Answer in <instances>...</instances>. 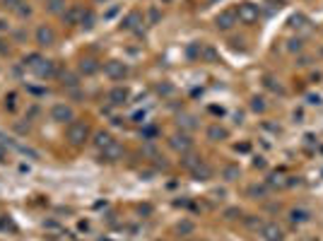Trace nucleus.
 <instances>
[{
    "label": "nucleus",
    "mask_w": 323,
    "mask_h": 241,
    "mask_svg": "<svg viewBox=\"0 0 323 241\" xmlns=\"http://www.w3.org/2000/svg\"><path fill=\"white\" fill-rule=\"evenodd\" d=\"M87 138H90V126H87V123H82V120L68 123V142H70V145L80 148V145L87 142Z\"/></svg>",
    "instance_id": "nucleus-1"
},
{
    "label": "nucleus",
    "mask_w": 323,
    "mask_h": 241,
    "mask_svg": "<svg viewBox=\"0 0 323 241\" xmlns=\"http://www.w3.org/2000/svg\"><path fill=\"white\" fill-rule=\"evenodd\" d=\"M236 17H239V22H244V24H256L258 17H260V10H258V5H254V2H242L239 10H236Z\"/></svg>",
    "instance_id": "nucleus-2"
},
{
    "label": "nucleus",
    "mask_w": 323,
    "mask_h": 241,
    "mask_svg": "<svg viewBox=\"0 0 323 241\" xmlns=\"http://www.w3.org/2000/svg\"><path fill=\"white\" fill-rule=\"evenodd\" d=\"M51 120H56V123H72L75 120V111H72L70 104H56L51 108Z\"/></svg>",
    "instance_id": "nucleus-3"
},
{
    "label": "nucleus",
    "mask_w": 323,
    "mask_h": 241,
    "mask_svg": "<svg viewBox=\"0 0 323 241\" xmlns=\"http://www.w3.org/2000/svg\"><path fill=\"white\" fill-rule=\"evenodd\" d=\"M260 239L263 241H284V232L278 222H266L260 227Z\"/></svg>",
    "instance_id": "nucleus-4"
},
{
    "label": "nucleus",
    "mask_w": 323,
    "mask_h": 241,
    "mask_svg": "<svg viewBox=\"0 0 323 241\" xmlns=\"http://www.w3.org/2000/svg\"><path fill=\"white\" fill-rule=\"evenodd\" d=\"M104 75H106L108 80H123L128 75V66L121 63V60H108L106 66H104Z\"/></svg>",
    "instance_id": "nucleus-5"
},
{
    "label": "nucleus",
    "mask_w": 323,
    "mask_h": 241,
    "mask_svg": "<svg viewBox=\"0 0 323 241\" xmlns=\"http://www.w3.org/2000/svg\"><path fill=\"white\" fill-rule=\"evenodd\" d=\"M169 145L176 150V152H181V154H186L193 150V140H190L188 133H176L169 138Z\"/></svg>",
    "instance_id": "nucleus-6"
},
{
    "label": "nucleus",
    "mask_w": 323,
    "mask_h": 241,
    "mask_svg": "<svg viewBox=\"0 0 323 241\" xmlns=\"http://www.w3.org/2000/svg\"><path fill=\"white\" fill-rule=\"evenodd\" d=\"M34 36H36V44H39L41 48L54 46V44H56V32L48 27V24H41V27L36 29V34H34Z\"/></svg>",
    "instance_id": "nucleus-7"
},
{
    "label": "nucleus",
    "mask_w": 323,
    "mask_h": 241,
    "mask_svg": "<svg viewBox=\"0 0 323 241\" xmlns=\"http://www.w3.org/2000/svg\"><path fill=\"white\" fill-rule=\"evenodd\" d=\"M236 12H232V10H224V12H220L217 14V20H215V24H217V29H222V32H229V29L236 24Z\"/></svg>",
    "instance_id": "nucleus-8"
},
{
    "label": "nucleus",
    "mask_w": 323,
    "mask_h": 241,
    "mask_svg": "<svg viewBox=\"0 0 323 241\" xmlns=\"http://www.w3.org/2000/svg\"><path fill=\"white\" fill-rule=\"evenodd\" d=\"M32 70H34L39 78H54L56 75V66L51 60H46V58H39V60L32 66Z\"/></svg>",
    "instance_id": "nucleus-9"
},
{
    "label": "nucleus",
    "mask_w": 323,
    "mask_h": 241,
    "mask_svg": "<svg viewBox=\"0 0 323 241\" xmlns=\"http://www.w3.org/2000/svg\"><path fill=\"white\" fill-rule=\"evenodd\" d=\"M128 96H130V92H128L126 87H114V90L108 92V102H111L114 106H123V104L128 102Z\"/></svg>",
    "instance_id": "nucleus-10"
},
{
    "label": "nucleus",
    "mask_w": 323,
    "mask_h": 241,
    "mask_svg": "<svg viewBox=\"0 0 323 241\" xmlns=\"http://www.w3.org/2000/svg\"><path fill=\"white\" fill-rule=\"evenodd\" d=\"M190 176H193L196 181H210V178H212V166L205 164V162H200L196 169H190Z\"/></svg>",
    "instance_id": "nucleus-11"
},
{
    "label": "nucleus",
    "mask_w": 323,
    "mask_h": 241,
    "mask_svg": "<svg viewBox=\"0 0 323 241\" xmlns=\"http://www.w3.org/2000/svg\"><path fill=\"white\" fill-rule=\"evenodd\" d=\"M121 154H123V148L114 140L108 148L102 150V160H106V162H116V160H121Z\"/></svg>",
    "instance_id": "nucleus-12"
},
{
    "label": "nucleus",
    "mask_w": 323,
    "mask_h": 241,
    "mask_svg": "<svg viewBox=\"0 0 323 241\" xmlns=\"http://www.w3.org/2000/svg\"><path fill=\"white\" fill-rule=\"evenodd\" d=\"M80 17H82V8H78V5H70L66 12H63V22L66 24H80Z\"/></svg>",
    "instance_id": "nucleus-13"
},
{
    "label": "nucleus",
    "mask_w": 323,
    "mask_h": 241,
    "mask_svg": "<svg viewBox=\"0 0 323 241\" xmlns=\"http://www.w3.org/2000/svg\"><path fill=\"white\" fill-rule=\"evenodd\" d=\"M80 72L82 75H96L99 72V60H94V58H82L80 60Z\"/></svg>",
    "instance_id": "nucleus-14"
},
{
    "label": "nucleus",
    "mask_w": 323,
    "mask_h": 241,
    "mask_svg": "<svg viewBox=\"0 0 323 241\" xmlns=\"http://www.w3.org/2000/svg\"><path fill=\"white\" fill-rule=\"evenodd\" d=\"M229 133H227V128H222V126H210L208 128V140H212V142H222V140H227Z\"/></svg>",
    "instance_id": "nucleus-15"
},
{
    "label": "nucleus",
    "mask_w": 323,
    "mask_h": 241,
    "mask_svg": "<svg viewBox=\"0 0 323 241\" xmlns=\"http://www.w3.org/2000/svg\"><path fill=\"white\" fill-rule=\"evenodd\" d=\"M142 24V17L140 12H128V17L123 20V29H128V32H138Z\"/></svg>",
    "instance_id": "nucleus-16"
},
{
    "label": "nucleus",
    "mask_w": 323,
    "mask_h": 241,
    "mask_svg": "<svg viewBox=\"0 0 323 241\" xmlns=\"http://www.w3.org/2000/svg\"><path fill=\"white\" fill-rule=\"evenodd\" d=\"M111 142H114V138H111L108 133H96L94 135V148L99 150V152H102L104 148H108Z\"/></svg>",
    "instance_id": "nucleus-17"
},
{
    "label": "nucleus",
    "mask_w": 323,
    "mask_h": 241,
    "mask_svg": "<svg viewBox=\"0 0 323 241\" xmlns=\"http://www.w3.org/2000/svg\"><path fill=\"white\" fill-rule=\"evenodd\" d=\"M46 10L54 14H63L66 12V0H46Z\"/></svg>",
    "instance_id": "nucleus-18"
},
{
    "label": "nucleus",
    "mask_w": 323,
    "mask_h": 241,
    "mask_svg": "<svg viewBox=\"0 0 323 241\" xmlns=\"http://www.w3.org/2000/svg\"><path fill=\"white\" fill-rule=\"evenodd\" d=\"M178 128H184V130H196V128H198V123H196L193 116L184 114V116H178Z\"/></svg>",
    "instance_id": "nucleus-19"
},
{
    "label": "nucleus",
    "mask_w": 323,
    "mask_h": 241,
    "mask_svg": "<svg viewBox=\"0 0 323 241\" xmlns=\"http://www.w3.org/2000/svg\"><path fill=\"white\" fill-rule=\"evenodd\" d=\"M200 157H198V154H190V152H186V154H184V160H181V164H184V166H186V169H196V166H198V164H200Z\"/></svg>",
    "instance_id": "nucleus-20"
},
{
    "label": "nucleus",
    "mask_w": 323,
    "mask_h": 241,
    "mask_svg": "<svg viewBox=\"0 0 323 241\" xmlns=\"http://www.w3.org/2000/svg\"><path fill=\"white\" fill-rule=\"evenodd\" d=\"M239 174H242V172H239V166H234V164H229V166L222 169V178H224V181H236Z\"/></svg>",
    "instance_id": "nucleus-21"
},
{
    "label": "nucleus",
    "mask_w": 323,
    "mask_h": 241,
    "mask_svg": "<svg viewBox=\"0 0 323 241\" xmlns=\"http://www.w3.org/2000/svg\"><path fill=\"white\" fill-rule=\"evenodd\" d=\"M94 22H96V14L92 12V10H82V17H80V24L84 29H90V27H94Z\"/></svg>",
    "instance_id": "nucleus-22"
},
{
    "label": "nucleus",
    "mask_w": 323,
    "mask_h": 241,
    "mask_svg": "<svg viewBox=\"0 0 323 241\" xmlns=\"http://www.w3.org/2000/svg\"><path fill=\"white\" fill-rule=\"evenodd\" d=\"M290 220H292L294 224H304V222H309V212H306V210H292V212H290Z\"/></svg>",
    "instance_id": "nucleus-23"
},
{
    "label": "nucleus",
    "mask_w": 323,
    "mask_h": 241,
    "mask_svg": "<svg viewBox=\"0 0 323 241\" xmlns=\"http://www.w3.org/2000/svg\"><path fill=\"white\" fill-rule=\"evenodd\" d=\"M266 87H268L270 92H275V94H284V87L280 84V80H275V78H266Z\"/></svg>",
    "instance_id": "nucleus-24"
},
{
    "label": "nucleus",
    "mask_w": 323,
    "mask_h": 241,
    "mask_svg": "<svg viewBox=\"0 0 323 241\" xmlns=\"http://www.w3.org/2000/svg\"><path fill=\"white\" fill-rule=\"evenodd\" d=\"M60 80H63V84H66L68 90H75L78 87V75H72V72H63Z\"/></svg>",
    "instance_id": "nucleus-25"
},
{
    "label": "nucleus",
    "mask_w": 323,
    "mask_h": 241,
    "mask_svg": "<svg viewBox=\"0 0 323 241\" xmlns=\"http://www.w3.org/2000/svg\"><path fill=\"white\" fill-rule=\"evenodd\" d=\"M248 196H251V198H266V196H268V188L266 186H248Z\"/></svg>",
    "instance_id": "nucleus-26"
},
{
    "label": "nucleus",
    "mask_w": 323,
    "mask_h": 241,
    "mask_svg": "<svg viewBox=\"0 0 323 241\" xmlns=\"http://www.w3.org/2000/svg\"><path fill=\"white\" fill-rule=\"evenodd\" d=\"M251 108H254L256 114H263V111H266V99H263V96H254V99H251Z\"/></svg>",
    "instance_id": "nucleus-27"
},
{
    "label": "nucleus",
    "mask_w": 323,
    "mask_h": 241,
    "mask_svg": "<svg viewBox=\"0 0 323 241\" xmlns=\"http://www.w3.org/2000/svg\"><path fill=\"white\" fill-rule=\"evenodd\" d=\"M304 48V41L302 39H290L287 41V51H292V54H299Z\"/></svg>",
    "instance_id": "nucleus-28"
},
{
    "label": "nucleus",
    "mask_w": 323,
    "mask_h": 241,
    "mask_svg": "<svg viewBox=\"0 0 323 241\" xmlns=\"http://www.w3.org/2000/svg\"><path fill=\"white\" fill-rule=\"evenodd\" d=\"M268 184H270L272 188H284V186H287V181H284L282 176H278V174H272V176H270V178H268Z\"/></svg>",
    "instance_id": "nucleus-29"
},
{
    "label": "nucleus",
    "mask_w": 323,
    "mask_h": 241,
    "mask_svg": "<svg viewBox=\"0 0 323 241\" xmlns=\"http://www.w3.org/2000/svg\"><path fill=\"white\" fill-rule=\"evenodd\" d=\"M172 90H174L172 84H160V87H157V92L160 94H172Z\"/></svg>",
    "instance_id": "nucleus-30"
},
{
    "label": "nucleus",
    "mask_w": 323,
    "mask_h": 241,
    "mask_svg": "<svg viewBox=\"0 0 323 241\" xmlns=\"http://www.w3.org/2000/svg\"><path fill=\"white\" fill-rule=\"evenodd\" d=\"M304 22H306V20H304L302 14H299V17H292V27H304Z\"/></svg>",
    "instance_id": "nucleus-31"
},
{
    "label": "nucleus",
    "mask_w": 323,
    "mask_h": 241,
    "mask_svg": "<svg viewBox=\"0 0 323 241\" xmlns=\"http://www.w3.org/2000/svg\"><path fill=\"white\" fill-rule=\"evenodd\" d=\"M190 229H193V224H190V222H184V224H178V232H181V234H188Z\"/></svg>",
    "instance_id": "nucleus-32"
},
{
    "label": "nucleus",
    "mask_w": 323,
    "mask_h": 241,
    "mask_svg": "<svg viewBox=\"0 0 323 241\" xmlns=\"http://www.w3.org/2000/svg\"><path fill=\"white\" fill-rule=\"evenodd\" d=\"M236 214H242V212H239V210H227V217H229V220H234Z\"/></svg>",
    "instance_id": "nucleus-33"
},
{
    "label": "nucleus",
    "mask_w": 323,
    "mask_h": 241,
    "mask_svg": "<svg viewBox=\"0 0 323 241\" xmlns=\"http://www.w3.org/2000/svg\"><path fill=\"white\" fill-rule=\"evenodd\" d=\"M5 2H8L10 8H17V5H20V0H5Z\"/></svg>",
    "instance_id": "nucleus-34"
},
{
    "label": "nucleus",
    "mask_w": 323,
    "mask_h": 241,
    "mask_svg": "<svg viewBox=\"0 0 323 241\" xmlns=\"http://www.w3.org/2000/svg\"><path fill=\"white\" fill-rule=\"evenodd\" d=\"M5 29H8V24H5V22L0 20V32H5Z\"/></svg>",
    "instance_id": "nucleus-35"
},
{
    "label": "nucleus",
    "mask_w": 323,
    "mask_h": 241,
    "mask_svg": "<svg viewBox=\"0 0 323 241\" xmlns=\"http://www.w3.org/2000/svg\"><path fill=\"white\" fill-rule=\"evenodd\" d=\"M96 2H108V0H96Z\"/></svg>",
    "instance_id": "nucleus-36"
},
{
    "label": "nucleus",
    "mask_w": 323,
    "mask_h": 241,
    "mask_svg": "<svg viewBox=\"0 0 323 241\" xmlns=\"http://www.w3.org/2000/svg\"><path fill=\"white\" fill-rule=\"evenodd\" d=\"M198 241H202V239H198Z\"/></svg>",
    "instance_id": "nucleus-37"
}]
</instances>
